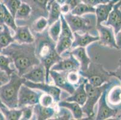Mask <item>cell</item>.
Instances as JSON below:
<instances>
[{"label": "cell", "instance_id": "cell-11", "mask_svg": "<svg viewBox=\"0 0 121 120\" xmlns=\"http://www.w3.org/2000/svg\"><path fill=\"white\" fill-rule=\"evenodd\" d=\"M67 73L65 71H57L50 70L49 76L52 79L55 85L60 90L66 91L69 94H72L74 92L76 87L71 84L67 79Z\"/></svg>", "mask_w": 121, "mask_h": 120}, {"label": "cell", "instance_id": "cell-1", "mask_svg": "<svg viewBox=\"0 0 121 120\" xmlns=\"http://www.w3.org/2000/svg\"><path fill=\"white\" fill-rule=\"evenodd\" d=\"M1 54L11 58L20 76H22L34 66L40 63L36 55L35 43L19 44L15 41L2 49Z\"/></svg>", "mask_w": 121, "mask_h": 120}, {"label": "cell", "instance_id": "cell-43", "mask_svg": "<svg viewBox=\"0 0 121 120\" xmlns=\"http://www.w3.org/2000/svg\"><path fill=\"white\" fill-rule=\"evenodd\" d=\"M60 10H61V14H63V15H65V14H67V13L71 12L70 7L66 3H65V4L60 5Z\"/></svg>", "mask_w": 121, "mask_h": 120}, {"label": "cell", "instance_id": "cell-40", "mask_svg": "<svg viewBox=\"0 0 121 120\" xmlns=\"http://www.w3.org/2000/svg\"><path fill=\"white\" fill-rule=\"evenodd\" d=\"M10 79V76L3 70H0V82L3 83H7Z\"/></svg>", "mask_w": 121, "mask_h": 120}, {"label": "cell", "instance_id": "cell-33", "mask_svg": "<svg viewBox=\"0 0 121 120\" xmlns=\"http://www.w3.org/2000/svg\"><path fill=\"white\" fill-rule=\"evenodd\" d=\"M56 110V114L53 117V120H73V115L72 112L68 109L65 107H59L58 106Z\"/></svg>", "mask_w": 121, "mask_h": 120}, {"label": "cell", "instance_id": "cell-49", "mask_svg": "<svg viewBox=\"0 0 121 120\" xmlns=\"http://www.w3.org/2000/svg\"><path fill=\"white\" fill-rule=\"evenodd\" d=\"M117 79H119V80L121 83V77H119V78H117Z\"/></svg>", "mask_w": 121, "mask_h": 120}, {"label": "cell", "instance_id": "cell-17", "mask_svg": "<svg viewBox=\"0 0 121 120\" xmlns=\"http://www.w3.org/2000/svg\"><path fill=\"white\" fill-rule=\"evenodd\" d=\"M45 69L42 64L40 62L36 65L29 70L28 72L24 74L22 77L34 83H42L45 82Z\"/></svg>", "mask_w": 121, "mask_h": 120}, {"label": "cell", "instance_id": "cell-51", "mask_svg": "<svg viewBox=\"0 0 121 120\" xmlns=\"http://www.w3.org/2000/svg\"><path fill=\"white\" fill-rule=\"evenodd\" d=\"M4 0H0V2H3Z\"/></svg>", "mask_w": 121, "mask_h": 120}, {"label": "cell", "instance_id": "cell-3", "mask_svg": "<svg viewBox=\"0 0 121 120\" xmlns=\"http://www.w3.org/2000/svg\"><path fill=\"white\" fill-rule=\"evenodd\" d=\"M25 81L26 79L16 71L10 76L9 82L0 87V100L7 108H17L19 91Z\"/></svg>", "mask_w": 121, "mask_h": 120}, {"label": "cell", "instance_id": "cell-12", "mask_svg": "<svg viewBox=\"0 0 121 120\" xmlns=\"http://www.w3.org/2000/svg\"><path fill=\"white\" fill-rule=\"evenodd\" d=\"M80 64L77 59L72 54L68 55V57L63 58L52 66L51 70L57 71L69 72L71 71H79Z\"/></svg>", "mask_w": 121, "mask_h": 120}, {"label": "cell", "instance_id": "cell-23", "mask_svg": "<svg viewBox=\"0 0 121 120\" xmlns=\"http://www.w3.org/2000/svg\"><path fill=\"white\" fill-rule=\"evenodd\" d=\"M48 15L47 17L48 26L60 19L61 15L60 5L54 0H49L48 4Z\"/></svg>", "mask_w": 121, "mask_h": 120}, {"label": "cell", "instance_id": "cell-44", "mask_svg": "<svg viewBox=\"0 0 121 120\" xmlns=\"http://www.w3.org/2000/svg\"><path fill=\"white\" fill-rule=\"evenodd\" d=\"M115 41L118 49H121V30L115 34Z\"/></svg>", "mask_w": 121, "mask_h": 120}, {"label": "cell", "instance_id": "cell-18", "mask_svg": "<svg viewBox=\"0 0 121 120\" xmlns=\"http://www.w3.org/2000/svg\"><path fill=\"white\" fill-rule=\"evenodd\" d=\"M13 38L16 42L19 44H28L35 42V37L28 25L17 26Z\"/></svg>", "mask_w": 121, "mask_h": 120}, {"label": "cell", "instance_id": "cell-37", "mask_svg": "<svg viewBox=\"0 0 121 120\" xmlns=\"http://www.w3.org/2000/svg\"><path fill=\"white\" fill-rule=\"evenodd\" d=\"M34 106H26L21 108L22 115L21 120H29L32 119L33 116Z\"/></svg>", "mask_w": 121, "mask_h": 120}, {"label": "cell", "instance_id": "cell-28", "mask_svg": "<svg viewBox=\"0 0 121 120\" xmlns=\"http://www.w3.org/2000/svg\"><path fill=\"white\" fill-rule=\"evenodd\" d=\"M13 63L9 57L0 53V70L5 71L9 76H10L13 72H17L15 68H12L10 64Z\"/></svg>", "mask_w": 121, "mask_h": 120}, {"label": "cell", "instance_id": "cell-35", "mask_svg": "<svg viewBox=\"0 0 121 120\" xmlns=\"http://www.w3.org/2000/svg\"><path fill=\"white\" fill-rule=\"evenodd\" d=\"M3 3L4 4L10 13L15 17L17 10L22 3L21 0H4Z\"/></svg>", "mask_w": 121, "mask_h": 120}, {"label": "cell", "instance_id": "cell-46", "mask_svg": "<svg viewBox=\"0 0 121 120\" xmlns=\"http://www.w3.org/2000/svg\"><path fill=\"white\" fill-rule=\"evenodd\" d=\"M2 84H3V83H2V82H0V87L1 86ZM7 108V107H6V106H5L4 105L3 103H2L1 101V100H0V109H3V108Z\"/></svg>", "mask_w": 121, "mask_h": 120}, {"label": "cell", "instance_id": "cell-7", "mask_svg": "<svg viewBox=\"0 0 121 120\" xmlns=\"http://www.w3.org/2000/svg\"><path fill=\"white\" fill-rule=\"evenodd\" d=\"M42 91H36L25 85H22L18 94L17 108L26 106H34L39 103Z\"/></svg>", "mask_w": 121, "mask_h": 120}, {"label": "cell", "instance_id": "cell-30", "mask_svg": "<svg viewBox=\"0 0 121 120\" xmlns=\"http://www.w3.org/2000/svg\"><path fill=\"white\" fill-rule=\"evenodd\" d=\"M48 23L47 18L40 16L35 20L31 26V30L35 33H39L43 31L46 28H48Z\"/></svg>", "mask_w": 121, "mask_h": 120}, {"label": "cell", "instance_id": "cell-36", "mask_svg": "<svg viewBox=\"0 0 121 120\" xmlns=\"http://www.w3.org/2000/svg\"><path fill=\"white\" fill-rule=\"evenodd\" d=\"M67 79L69 83L77 87L81 82V76L78 71H71L67 73Z\"/></svg>", "mask_w": 121, "mask_h": 120}, {"label": "cell", "instance_id": "cell-47", "mask_svg": "<svg viewBox=\"0 0 121 120\" xmlns=\"http://www.w3.org/2000/svg\"><path fill=\"white\" fill-rule=\"evenodd\" d=\"M5 120V116H4V115H3V112L0 111V120Z\"/></svg>", "mask_w": 121, "mask_h": 120}, {"label": "cell", "instance_id": "cell-15", "mask_svg": "<svg viewBox=\"0 0 121 120\" xmlns=\"http://www.w3.org/2000/svg\"><path fill=\"white\" fill-rule=\"evenodd\" d=\"M69 54H72L74 56L75 58L80 62V67L79 71H84L87 70L92 61L87 54L85 47H77L74 49H70L63 54L61 55H68Z\"/></svg>", "mask_w": 121, "mask_h": 120}, {"label": "cell", "instance_id": "cell-48", "mask_svg": "<svg viewBox=\"0 0 121 120\" xmlns=\"http://www.w3.org/2000/svg\"><path fill=\"white\" fill-rule=\"evenodd\" d=\"M3 29V25H0V31Z\"/></svg>", "mask_w": 121, "mask_h": 120}, {"label": "cell", "instance_id": "cell-27", "mask_svg": "<svg viewBox=\"0 0 121 120\" xmlns=\"http://www.w3.org/2000/svg\"><path fill=\"white\" fill-rule=\"evenodd\" d=\"M73 38L68 37H59L56 42V50L58 54L61 55L66 51L71 49Z\"/></svg>", "mask_w": 121, "mask_h": 120}, {"label": "cell", "instance_id": "cell-39", "mask_svg": "<svg viewBox=\"0 0 121 120\" xmlns=\"http://www.w3.org/2000/svg\"><path fill=\"white\" fill-rule=\"evenodd\" d=\"M81 1L82 3H84L85 4L95 7L99 4H105V3L109 2L110 0H81Z\"/></svg>", "mask_w": 121, "mask_h": 120}, {"label": "cell", "instance_id": "cell-10", "mask_svg": "<svg viewBox=\"0 0 121 120\" xmlns=\"http://www.w3.org/2000/svg\"><path fill=\"white\" fill-rule=\"evenodd\" d=\"M26 86L33 89H37L46 94L51 95L53 97L54 102L58 103L61 100V90L56 85L49 84V83H34L29 81H26L24 83Z\"/></svg>", "mask_w": 121, "mask_h": 120}, {"label": "cell", "instance_id": "cell-24", "mask_svg": "<svg viewBox=\"0 0 121 120\" xmlns=\"http://www.w3.org/2000/svg\"><path fill=\"white\" fill-rule=\"evenodd\" d=\"M57 106L59 107H65L72 112L73 118L75 120H81L84 117V112L81 106L77 103L73 102H67L63 100L60 101L57 103Z\"/></svg>", "mask_w": 121, "mask_h": 120}, {"label": "cell", "instance_id": "cell-42", "mask_svg": "<svg viewBox=\"0 0 121 120\" xmlns=\"http://www.w3.org/2000/svg\"><path fill=\"white\" fill-rule=\"evenodd\" d=\"M4 4L3 2L0 3V25H4Z\"/></svg>", "mask_w": 121, "mask_h": 120}, {"label": "cell", "instance_id": "cell-16", "mask_svg": "<svg viewBox=\"0 0 121 120\" xmlns=\"http://www.w3.org/2000/svg\"><path fill=\"white\" fill-rule=\"evenodd\" d=\"M87 81H88L86 78L81 76V82L76 87L74 92L71 94V96L65 99L64 100L67 102H75L80 104L81 106L84 105L87 100V94L85 90V83Z\"/></svg>", "mask_w": 121, "mask_h": 120}, {"label": "cell", "instance_id": "cell-22", "mask_svg": "<svg viewBox=\"0 0 121 120\" xmlns=\"http://www.w3.org/2000/svg\"><path fill=\"white\" fill-rule=\"evenodd\" d=\"M56 109L52 106L44 107L40 103L34 105L33 120H46L53 118Z\"/></svg>", "mask_w": 121, "mask_h": 120}, {"label": "cell", "instance_id": "cell-2", "mask_svg": "<svg viewBox=\"0 0 121 120\" xmlns=\"http://www.w3.org/2000/svg\"><path fill=\"white\" fill-rule=\"evenodd\" d=\"M35 53L45 69V82H49V71L52 66L63 59L56 52V42L48 34V28L42 33H35Z\"/></svg>", "mask_w": 121, "mask_h": 120}, {"label": "cell", "instance_id": "cell-41", "mask_svg": "<svg viewBox=\"0 0 121 120\" xmlns=\"http://www.w3.org/2000/svg\"><path fill=\"white\" fill-rule=\"evenodd\" d=\"M81 3V0H67V1L65 3L68 4V5L70 7L71 11L72 10L73 8H74L78 4Z\"/></svg>", "mask_w": 121, "mask_h": 120}, {"label": "cell", "instance_id": "cell-38", "mask_svg": "<svg viewBox=\"0 0 121 120\" xmlns=\"http://www.w3.org/2000/svg\"><path fill=\"white\" fill-rule=\"evenodd\" d=\"M56 102H54L53 97L48 94H43L41 95L39 100V103L44 107L52 106Z\"/></svg>", "mask_w": 121, "mask_h": 120}, {"label": "cell", "instance_id": "cell-4", "mask_svg": "<svg viewBox=\"0 0 121 120\" xmlns=\"http://www.w3.org/2000/svg\"><path fill=\"white\" fill-rule=\"evenodd\" d=\"M63 15L73 33H78L82 34L89 33L93 36H99L98 32L96 29L97 20L95 13L77 16L69 12Z\"/></svg>", "mask_w": 121, "mask_h": 120}, {"label": "cell", "instance_id": "cell-31", "mask_svg": "<svg viewBox=\"0 0 121 120\" xmlns=\"http://www.w3.org/2000/svg\"><path fill=\"white\" fill-rule=\"evenodd\" d=\"M0 111L3 112L5 120H19L21 119L22 115L21 109H9L7 108L1 109Z\"/></svg>", "mask_w": 121, "mask_h": 120}, {"label": "cell", "instance_id": "cell-20", "mask_svg": "<svg viewBox=\"0 0 121 120\" xmlns=\"http://www.w3.org/2000/svg\"><path fill=\"white\" fill-rule=\"evenodd\" d=\"M99 36H95L86 33L80 34L78 33H73V40L72 41L71 49H74L77 47H86L95 41H98Z\"/></svg>", "mask_w": 121, "mask_h": 120}, {"label": "cell", "instance_id": "cell-29", "mask_svg": "<svg viewBox=\"0 0 121 120\" xmlns=\"http://www.w3.org/2000/svg\"><path fill=\"white\" fill-rule=\"evenodd\" d=\"M95 7L81 2V3L78 4L74 8H73L70 12V13L73 15L82 16L87 13H95Z\"/></svg>", "mask_w": 121, "mask_h": 120}, {"label": "cell", "instance_id": "cell-50", "mask_svg": "<svg viewBox=\"0 0 121 120\" xmlns=\"http://www.w3.org/2000/svg\"><path fill=\"white\" fill-rule=\"evenodd\" d=\"M1 50H2V49H1V48H0V53L1 52Z\"/></svg>", "mask_w": 121, "mask_h": 120}, {"label": "cell", "instance_id": "cell-45", "mask_svg": "<svg viewBox=\"0 0 121 120\" xmlns=\"http://www.w3.org/2000/svg\"><path fill=\"white\" fill-rule=\"evenodd\" d=\"M54 1H56L57 3H59L60 5H62V4H65V3L67 1V0H54Z\"/></svg>", "mask_w": 121, "mask_h": 120}, {"label": "cell", "instance_id": "cell-26", "mask_svg": "<svg viewBox=\"0 0 121 120\" xmlns=\"http://www.w3.org/2000/svg\"><path fill=\"white\" fill-rule=\"evenodd\" d=\"M13 42H15V40L12 35L10 28L4 24L3 25V29L0 31V48L4 49Z\"/></svg>", "mask_w": 121, "mask_h": 120}, {"label": "cell", "instance_id": "cell-9", "mask_svg": "<svg viewBox=\"0 0 121 120\" xmlns=\"http://www.w3.org/2000/svg\"><path fill=\"white\" fill-rule=\"evenodd\" d=\"M96 29L98 32L100 45L110 48H117L115 41V34L114 30L111 26H106L101 24L96 25Z\"/></svg>", "mask_w": 121, "mask_h": 120}, {"label": "cell", "instance_id": "cell-6", "mask_svg": "<svg viewBox=\"0 0 121 120\" xmlns=\"http://www.w3.org/2000/svg\"><path fill=\"white\" fill-rule=\"evenodd\" d=\"M81 76L87 79L88 82L95 87H100L109 81L110 77H113L110 72L107 71L101 64L91 62L89 68L84 71H78Z\"/></svg>", "mask_w": 121, "mask_h": 120}, {"label": "cell", "instance_id": "cell-5", "mask_svg": "<svg viewBox=\"0 0 121 120\" xmlns=\"http://www.w3.org/2000/svg\"><path fill=\"white\" fill-rule=\"evenodd\" d=\"M117 81H113L112 82H108L100 87H95L87 81L85 83V90L87 94V100L86 103L82 106V110L84 114L87 116V119L93 120L95 118V107L99 100L103 91L106 89H108L114 85V83Z\"/></svg>", "mask_w": 121, "mask_h": 120}, {"label": "cell", "instance_id": "cell-32", "mask_svg": "<svg viewBox=\"0 0 121 120\" xmlns=\"http://www.w3.org/2000/svg\"><path fill=\"white\" fill-rule=\"evenodd\" d=\"M61 21L60 19L48 26V34L52 40L57 42L61 33Z\"/></svg>", "mask_w": 121, "mask_h": 120}, {"label": "cell", "instance_id": "cell-13", "mask_svg": "<svg viewBox=\"0 0 121 120\" xmlns=\"http://www.w3.org/2000/svg\"><path fill=\"white\" fill-rule=\"evenodd\" d=\"M121 0L114 4L113 8L110 13L106 21L102 24L106 26H111L114 30V34H116L121 30Z\"/></svg>", "mask_w": 121, "mask_h": 120}, {"label": "cell", "instance_id": "cell-19", "mask_svg": "<svg viewBox=\"0 0 121 120\" xmlns=\"http://www.w3.org/2000/svg\"><path fill=\"white\" fill-rule=\"evenodd\" d=\"M119 0H110L105 4H101L95 7V15L97 20V25L106 21L108 15L113 8V6Z\"/></svg>", "mask_w": 121, "mask_h": 120}, {"label": "cell", "instance_id": "cell-34", "mask_svg": "<svg viewBox=\"0 0 121 120\" xmlns=\"http://www.w3.org/2000/svg\"><path fill=\"white\" fill-rule=\"evenodd\" d=\"M4 23L5 25L8 26L10 28L15 31L17 28V25H16L15 17L13 16V15L10 13L9 11L7 10L6 7L4 4Z\"/></svg>", "mask_w": 121, "mask_h": 120}, {"label": "cell", "instance_id": "cell-21", "mask_svg": "<svg viewBox=\"0 0 121 120\" xmlns=\"http://www.w3.org/2000/svg\"><path fill=\"white\" fill-rule=\"evenodd\" d=\"M106 99L110 106L121 109V86L117 84L111 87L107 90Z\"/></svg>", "mask_w": 121, "mask_h": 120}, {"label": "cell", "instance_id": "cell-14", "mask_svg": "<svg viewBox=\"0 0 121 120\" xmlns=\"http://www.w3.org/2000/svg\"><path fill=\"white\" fill-rule=\"evenodd\" d=\"M24 3L29 4L32 8V13H35L30 18L33 19L32 22L40 16L47 18L48 15V4L49 0H24ZM31 13V15H32Z\"/></svg>", "mask_w": 121, "mask_h": 120}, {"label": "cell", "instance_id": "cell-8", "mask_svg": "<svg viewBox=\"0 0 121 120\" xmlns=\"http://www.w3.org/2000/svg\"><path fill=\"white\" fill-rule=\"evenodd\" d=\"M109 89V88H108ZM108 89H106L103 92L98 100L97 113L95 119L96 120H107L110 118L116 117L119 112L121 111V108H113L110 106L107 102V92Z\"/></svg>", "mask_w": 121, "mask_h": 120}, {"label": "cell", "instance_id": "cell-25", "mask_svg": "<svg viewBox=\"0 0 121 120\" xmlns=\"http://www.w3.org/2000/svg\"><path fill=\"white\" fill-rule=\"evenodd\" d=\"M32 13V8L28 4L22 2L19 8L15 15L16 21H27L30 19Z\"/></svg>", "mask_w": 121, "mask_h": 120}]
</instances>
